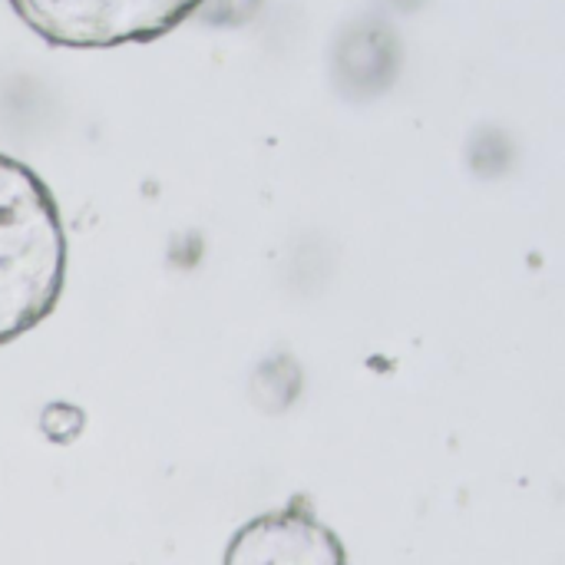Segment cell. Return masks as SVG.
<instances>
[{
	"instance_id": "cell-3",
	"label": "cell",
	"mask_w": 565,
	"mask_h": 565,
	"mask_svg": "<svg viewBox=\"0 0 565 565\" xmlns=\"http://www.w3.org/2000/svg\"><path fill=\"white\" fill-rule=\"evenodd\" d=\"M222 565H348V553L338 533L315 516L308 497H295L288 507L245 523Z\"/></svg>"
},
{
	"instance_id": "cell-2",
	"label": "cell",
	"mask_w": 565,
	"mask_h": 565,
	"mask_svg": "<svg viewBox=\"0 0 565 565\" xmlns=\"http://www.w3.org/2000/svg\"><path fill=\"white\" fill-rule=\"evenodd\" d=\"M205 0H10L17 17L46 43L109 50L149 43L189 20Z\"/></svg>"
},
{
	"instance_id": "cell-1",
	"label": "cell",
	"mask_w": 565,
	"mask_h": 565,
	"mask_svg": "<svg viewBox=\"0 0 565 565\" xmlns=\"http://www.w3.org/2000/svg\"><path fill=\"white\" fill-rule=\"evenodd\" d=\"M66 232L46 182L0 152V344L33 331L60 301Z\"/></svg>"
}]
</instances>
